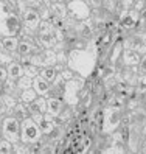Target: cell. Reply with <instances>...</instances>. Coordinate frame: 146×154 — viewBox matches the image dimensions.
Masks as SVG:
<instances>
[{
  "label": "cell",
  "instance_id": "obj_1",
  "mask_svg": "<svg viewBox=\"0 0 146 154\" xmlns=\"http://www.w3.org/2000/svg\"><path fill=\"white\" fill-rule=\"evenodd\" d=\"M98 66V42L95 38L89 41L84 48H71L68 50L67 67L75 75L81 78H90Z\"/></svg>",
  "mask_w": 146,
  "mask_h": 154
},
{
  "label": "cell",
  "instance_id": "obj_2",
  "mask_svg": "<svg viewBox=\"0 0 146 154\" xmlns=\"http://www.w3.org/2000/svg\"><path fill=\"white\" fill-rule=\"evenodd\" d=\"M22 31L20 13L16 0H0V38L19 36Z\"/></svg>",
  "mask_w": 146,
  "mask_h": 154
},
{
  "label": "cell",
  "instance_id": "obj_3",
  "mask_svg": "<svg viewBox=\"0 0 146 154\" xmlns=\"http://www.w3.org/2000/svg\"><path fill=\"white\" fill-rule=\"evenodd\" d=\"M36 41L45 48L62 50L65 48V33L61 28H56L51 22L42 20L39 25V30L36 33Z\"/></svg>",
  "mask_w": 146,
  "mask_h": 154
},
{
  "label": "cell",
  "instance_id": "obj_4",
  "mask_svg": "<svg viewBox=\"0 0 146 154\" xmlns=\"http://www.w3.org/2000/svg\"><path fill=\"white\" fill-rule=\"evenodd\" d=\"M17 8L20 13V20H22V31L19 36H31L36 38V33L39 30V25L42 22L41 14L33 10L30 6H25L20 0H17Z\"/></svg>",
  "mask_w": 146,
  "mask_h": 154
},
{
  "label": "cell",
  "instance_id": "obj_5",
  "mask_svg": "<svg viewBox=\"0 0 146 154\" xmlns=\"http://www.w3.org/2000/svg\"><path fill=\"white\" fill-rule=\"evenodd\" d=\"M86 78H81L78 75H75L71 79L65 81V86H64V94H62V100L64 103L70 107H75L79 104L81 101V90L84 87Z\"/></svg>",
  "mask_w": 146,
  "mask_h": 154
},
{
  "label": "cell",
  "instance_id": "obj_6",
  "mask_svg": "<svg viewBox=\"0 0 146 154\" xmlns=\"http://www.w3.org/2000/svg\"><path fill=\"white\" fill-rule=\"evenodd\" d=\"M0 135L11 143L20 142V120H17L11 114L2 117L0 119Z\"/></svg>",
  "mask_w": 146,
  "mask_h": 154
},
{
  "label": "cell",
  "instance_id": "obj_7",
  "mask_svg": "<svg viewBox=\"0 0 146 154\" xmlns=\"http://www.w3.org/2000/svg\"><path fill=\"white\" fill-rule=\"evenodd\" d=\"M42 137V131L39 128V125L36 123L31 117L20 120V142L31 145L34 142H38Z\"/></svg>",
  "mask_w": 146,
  "mask_h": 154
},
{
  "label": "cell",
  "instance_id": "obj_8",
  "mask_svg": "<svg viewBox=\"0 0 146 154\" xmlns=\"http://www.w3.org/2000/svg\"><path fill=\"white\" fill-rule=\"evenodd\" d=\"M67 10H68V17L78 22L89 19L90 14H92V8L89 6L86 0H68Z\"/></svg>",
  "mask_w": 146,
  "mask_h": 154
},
{
  "label": "cell",
  "instance_id": "obj_9",
  "mask_svg": "<svg viewBox=\"0 0 146 154\" xmlns=\"http://www.w3.org/2000/svg\"><path fill=\"white\" fill-rule=\"evenodd\" d=\"M138 19H140V11L137 10H126V11H121L120 14L117 16V20H118V26L123 30V33H131L135 30L137 23H138Z\"/></svg>",
  "mask_w": 146,
  "mask_h": 154
},
{
  "label": "cell",
  "instance_id": "obj_10",
  "mask_svg": "<svg viewBox=\"0 0 146 154\" xmlns=\"http://www.w3.org/2000/svg\"><path fill=\"white\" fill-rule=\"evenodd\" d=\"M140 58H141V55H140L137 50H134V48H123L121 56H120V59H118L117 66L137 67V66H138V62H140ZM117 66H115V67H117Z\"/></svg>",
  "mask_w": 146,
  "mask_h": 154
},
{
  "label": "cell",
  "instance_id": "obj_11",
  "mask_svg": "<svg viewBox=\"0 0 146 154\" xmlns=\"http://www.w3.org/2000/svg\"><path fill=\"white\" fill-rule=\"evenodd\" d=\"M64 107H65V103L61 97H47V114H50L51 117L56 119Z\"/></svg>",
  "mask_w": 146,
  "mask_h": 154
},
{
  "label": "cell",
  "instance_id": "obj_12",
  "mask_svg": "<svg viewBox=\"0 0 146 154\" xmlns=\"http://www.w3.org/2000/svg\"><path fill=\"white\" fill-rule=\"evenodd\" d=\"M19 42H20V36H3V38H0V48H3L5 51L16 56Z\"/></svg>",
  "mask_w": 146,
  "mask_h": 154
},
{
  "label": "cell",
  "instance_id": "obj_13",
  "mask_svg": "<svg viewBox=\"0 0 146 154\" xmlns=\"http://www.w3.org/2000/svg\"><path fill=\"white\" fill-rule=\"evenodd\" d=\"M31 87L34 89V92L38 95H42V97H47L48 92H50V87H51V83L47 81L45 78H42L41 75H36L33 78V84Z\"/></svg>",
  "mask_w": 146,
  "mask_h": 154
},
{
  "label": "cell",
  "instance_id": "obj_14",
  "mask_svg": "<svg viewBox=\"0 0 146 154\" xmlns=\"http://www.w3.org/2000/svg\"><path fill=\"white\" fill-rule=\"evenodd\" d=\"M56 125H58V120L54 119V117H51L50 114L45 112L44 117H42V120L39 122V128L42 131V135H48L54 128H56Z\"/></svg>",
  "mask_w": 146,
  "mask_h": 154
},
{
  "label": "cell",
  "instance_id": "obj_15",
  "mask_svg": "<svg viewBox=\"0 0 146 154\" xmlns=\"http://www.w3.org/2000/svg\"><path fill=\"white\" fill-rule=\"evenodd\" d=\"M64 86H65V79L61 76V73H58L56 78L51 81V87H50V92H48L47 97H61L62 98Z\"/></svg>",
  "mask_w": 146,
  "mask_h": 154
},
{
  "label": "cell",
  "instance_id": "obj_16",
  "mask_svg": "<svg viewBox=\"0 0 146 154\" xmlns=\"http://www.w3.org/2000/svg\"><path fill=\"white\" fill-rule=\"evenodd\" d=\"M6 72H8V76L13 78V79H17L23 75V64L17 59H13L10 64L6 66Z\"/></svg>",
  "mask_w": 146,
  "mask_h": 154
},
{
  "label": "cell",
  "instance_id": "obj_17",
  "mask_svg": "<svg viewBox=\"0 0 146 154\" xmlns=\"http://www.w3.org/2000/svg\"><path fill=\"white\" fill-rule=\"evenodd\" d=\"M8 114H11L13 117H16L17 120H23V119H26V117H30L28 104H25V103H22V101H17L16 106H14Z\"/></svg>",
  "mask_w": 146,
  "mask_h": 154
},
{
  "label": "cell",
  "instance_id": "obj_18",
  "mask_svg": "<svg viewBox=\"0 0 146 154\" xmlns=\"http://www.w3.org/2000/svg\"><path fill=\"white\" fill-rule=\"evenodd\" d=\"M28 111H39L42 114L47 112V97L38 95V98L28 104Z\"/></svg>",
  "mask_w": 146,
  "mask_h": 154
},
{
  "label": "cell",
  "instance_id": "obj_19",
  "mask_svg": "<svg viewBox=\"0 0 146 154\" xmlns=\"http://www.w3.org/2000/svg\"><path fill=\"white\" fill-rule=\"evenodd\" d=\"M50 13L54 14L59 19H65L68 17V10H67V3H51L50 5Z\"/></svg>",
  "mask_w": 146,
  "mask_h": 154
},
{
  "label": "cell",
  "instance_id": "obj_20",
  "mask_svg": "<svg viewBox=\"0 0 146 154\" xmlns=\"http://www.w3.org/2000/svg\"><path fill=\"white\" fill-rule=\"evenodd\" d=\"M99 152L101 154H111V152L112 154H124V152H127V148L121 143H109L107 146L99 149Z\"/></svg>",
  "mask_w": 146,
  "mask_h": 154
},
{
  "label": "cell",
  "instance_id": "obj_21",
  "mask_svg": "<svg viewBox=\"0 0 146 154\" xmlns=\"http://www.w3.org/2000/svg\"><path fill=\"white\" fill-rule=\"evenodd\" d=\"M36 98H38V94L34 92V89H33V87H28V89L20 90L19 101H22V103H25V104H30L31 101H34Z\"/></svg>",
  "mask_w": 146,
  "mask_h": 154
},
{
  "label": "cell",
  "instance_id": "obj_22",
  "mask_svg": "<svg viewBox=\"0 0 146 154\" xmlns=\"http://www.w3.org/2000/svg\"><path fill=\"white\" fill-rule=\"evenodd\" d=\"M39 75L42 76V78H45L47 81H51L56 78V75H58V70L54 69V66H45V67H39Z\"/></svg>",
  "mask_w": 146,
  "mask_h": 154
},
{
  "label": "cell",
  "instance_id": "obj_23",
  "mask_svg": "<svg viewBox=\"0 0 146 154\" xmlns=\"http://www.w3.org/2000/svg\"><path fill=\"white\" fill-rule=\"evenodd\" d=\"M134 89L140 97H143L146 94V73H138V76H137V79H135Z\"/></svg>",
  "mask_w": 146,
  "mask_h": 154
},
{
  "label": "cell",
  "instance_id": "obj_24",
  "mask_svg": "<svg viewBox=\"0 0 146 154\" xmlns=\"http://www.w3.org/2000/svg\"><path fill=\"white\" fill-rule=\"evenodd\" d=\"M101 6L115 17V14L118 11V0H101Z\"/></svg>",
  "mask_w": 146,
  "mask_h": 154
},
{
  "label": "cell",
  "instance_id": "obj_25",
  "mask_svg": "<svg viewBox=\"0 0 146 154\" xmlns=\"http://www.w3.org/2000/svg\"><path fill=\"white\" fill-rule=\"evenodd\" d=\"M23 75L34 78L36 75H39V67L31 64V62H23Z\"/></svg>",
  "mask_w": 146,
  "mask_h": 154
},
{
  "label": "cell",
  "instance_id": "obj_26",
  "mask_svg": "<svg viewBox=\"0 0 146 154\" xmlns=\"http://www.w3.org/2000/svg\"><path fill=\"white\" fill-rule=\"evenodd\" d=\"M16 84H17V87H19V90L28 89V87H31V84H33V78L26 76V75H22L20 78L16 79Z\"/></svg>",
  "mask_w": 146,
  "mask_h": 154
},
{
  "label": "cell",
  "instance_id": "obj_27",
  "mask_svg": "<svg viewBox=\"0 0 146 154\" xmlns=\"http://www.w3.org/2000/svg\"><path fill=\"white\" fill-rule=\"evenodd\" d=\"M13 154H30V145L23 142L13 143Z\"/></svg>",
  "mask_w": 146,
  "mask_h": 154
},
{
  "label": "cell",
  "instance_id": "obj_28",
  "mask_svg": "<svg viewBox=\"0 0 146 154\" xmlns=\"http://www.w3.org/2000/svg\"><path fill=\"white\" fill-rule=\"evenodd\" d=\"M11 152H13V143L0 135V154H11Z\"/></svg>",
  "mask_w": 146,
  "mask_h": 154
},
{
  "label": "cell",
  "instance_id": "obj_29",
  "mask_svg": "<svg viewBox=\"0 0 146 154\" xmlns=\"http://www.w3.org/2000/svg\"><path fill=\"white\" fill-rule=\"evenodd\" d=\"M13 59H16V56H14V55H11V53L5 51L3 48H0V66L6 67V66L10 64V62H11Z\"/></svg>",
  "mask_w": 146,
  "mask_h": 154
},
{
  "label": "cell",
  "instance_id": "obj_30",
  "mask_svg": "<svg viewBox=\"0 0 146 154\" xmlns=\"http://www.w3.org/2000/svg\"><path fill=\"white\" fill-rule=\"evenodd\" d=\"M58 73H61V76L65 79V81H68V79H71L73 76H75V73H73V72H71L68 67H64L61 72H58Z\"/></svg>",
  "mask_w": 146,
  "mask_h": 154
},
{
  "label": "cell",
  "instance_id": "obj_31",
  "mask_svg": "<svg viewBox=\"0 0 146 154\" xmlns=\"http://www.w3.org/2000/svg\"><path fill=\"white\" fill-rule=\"evenodd\" d=\"M6 114H8V107H6L5 101L2 100V97H0V119H2V117H5Z\"/></svg>",
  "mask_w": 146,
  "mask_h": 154
},
{
  "label": "cell",
  "instance_id": "obj_32",
  "mask_svg": "<svg viewBox=\"0 0 146 154\" xmlns=\"http://www.w3.org/2000/svg\"><path fill=\"white\" fill-rule=\"evenodd\" d=\"M138 152H143V154H146V142L141 145V148L138 149Z\"/></svg>",
  "mask_w": 146,
  "mask_h": 154
},
{
  "label": "cell",
  "instance_id": "obj_33",
  "mask_svg": "<svg viewBox=\"0 0 146 154\" xmlns=\"http://www.w3.org/2000/svg\"><path fill=\"white\" fill-rule=\"evenodd\" d=\"M51 3H67L68 0H50Z\"/></svg>",
  "mask_w": 146,
  "mask_h": 154
},
{
  "label": "cell",
  "instance_id": "obj_34",
  "mask_svg": "<svg viewBox=\"0 0 146 154\" xmlns=\"http://www.w3.org/2000/svg\"><path fill=\"white\" fill-rule=\"evenodd\" d=\"M3 92V81H0V94Z\"/></svg>",
  "mask_w": 146,
  "mask_h": 154
},
{
  "label": "cell",
  "instance_id": "obj_35",
  "mask_svg": "<svg viewBox=\"0 0 146 154\" xmlns=\"http://www.w3.org/2000/svg\"><path fill=\"white\" fill-rule=\"evenodd\" d=\"M143 106H144V107H146V94H144V95H143Z\"/></svg>",
  "mask_w": 146,
  "mask_h": 154
},
{
  "label": "cell",
  "instance_id": "obj_36",
  "mask_svg": "<svg viewBox=\"0 0 146 154\" xmlns=\"http://www.w3.org/2000/svg\"><path fill=\"white\" fill-rule=\"evenodd\" d=\"M144 8H146V0H144Z\"/></svg>",
  "mask_w": 146,
  "mask_h": 154
},
{
  "label": "cell",
  "instance_id": "obj_37",
  "mask_svg": "<svg viewBox=\"0 0 146 154\" xmlns=\"http://www.w3.org/2000/svg\"><path fill=\"white\" fill-rule=\"evenodd\" d=\"M86 2H87V0H86Z\"/></svg>",
  "mask_w": 146,
  "mask_h": 154
},
{
  "label": "cell",
  "instance_id": "obj_38",
  "mask_svg": "<svg viewBox=\"0 0 146 154\" xmlns=\"http://www.w3.org/2000/svg\"><path fill=\"white\" fill-rule=\"evenodd\" d=\"M16 2H17V0H16Z\"/></svg>",
  "mask_w": 146,
  "mask_h": 154
}]
</instances>
